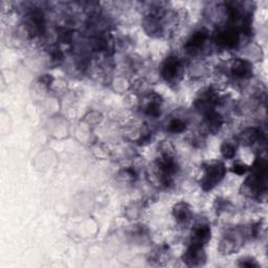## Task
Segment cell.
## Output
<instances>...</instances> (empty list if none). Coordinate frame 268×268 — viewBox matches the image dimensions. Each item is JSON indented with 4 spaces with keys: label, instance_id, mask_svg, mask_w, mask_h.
<instances>
[{
    "label": "cell",
    "instance_id": "1",
    "mask_svg": "<svg viewBox=\"0 0 268 268\" xmlns=\"http://www.w3.org/2000/svg\"><path fill=\"white\" fill-rule=\"evenodd\" d=\"M226 169L222 163H213L205 168V174L201 181L204 191H210L219 183L225 176Z\"/></svg>",
    "mask_w": 268,
    "mask_h": 268
},
{
    "label": "cell",
    "instance_id": "2",
    "mask_svg": "<svg viewBox=\"0 0 268 268\" xmlns=\"http://www.w3.org/2000/svg\"><path fill=\"white\" fill-rule=\"evenodd\" d=\"M162 77L169 83H175L181 78L182 66L177 57H170L164 62L161 68Z\"/></svg>",
    "mask_w": 268,
    "mask_h": 268
},
{
    "label": "cell",
    "instance_id": "3",
    "mask_svg": "<svg viewBox=\"0 0 268 268\" xmlns=\"http://www.w3.org/2000/svg\"><path fill=\"white\" fill-rule=\"evenodd\" d=\"M182 261L190 267H198L205 264L206 256L203 247L191 245L182 256Z\"/></svg>",
    "mask_w": 268,
    "mask_h": 268
},
{
    "label": "cell",
    "instance_id": "4",
    "mask_svg": "<svg viewBox=\"0 0 268 268\" xmlns=\"http://www.w3.org/2000/svg\"><path fill=\"white\" fill-rule=\"evenodd\" d=\"M26 26L32 35H42L44 33L45 21L44 15L40 9H33L29 12L26 18Z\"/></svg>",
    "mask_w": 268,
    "mask_h": 268
},
{
    "label": "cell",
    "instance_id": "5",
    "mask_svg": "<svg viewBox=\"0 0 268 268\" xmlns=\"http://www.w3.org/2000/svg\"><path fill=\"white\" fill-rule=\"evenodd\" d=\"M240 41V35L235 28H227L225 31L219 32L216 36V43L227 48H234Z\"/></svg>",
    "mask_w": 268,
    "mask_h": 268
},
{
    "label": "cell",
    "instance_id": "6",
    "mask_svg": "<svg viewBox=\"0 0 268 268\" xmlns=\"http://www.w3.org/2000/svg\"><path fill=\"white\" fill-rule=\"evenodd\" d=\"M211 240V227L207 224L196 225L191 235V245L203 247Z\"/></svg>",
    "mask_w": 268,
    "mask_h": 268
},
{
    "label": "cell",
    "instance_id": "7",
    "mask_svg": "<svg viewBox=\"0 0 268 268\" xmlns=\"http://www.w3.org/2000/svg\"><path fill=\"white\" fill-rule=\"evenodd\" d=\"M207 37L208 34L205 29H200V31L194 33L184 45L185 51L192 55L198 53L204 45L205 41L207 40Z\"/></svg>",
    "mask_w": 268,
    "mask_h": 268
},
{
    "label": "cell",
    "instance_id": "8",
    "mask_svg": "<svg viewBox=\"0 0 268 268\" xmlns=\"http://www.w3.org/2000/svg\"><path fill=\"white\" fill-rule=\"evenodd\" d=\"M232 75L237 79H248L253 75V66L244 60H236L232 66Z\"/></svg>",
    "mask_w": 268,
    "mask_h": 268
},
{
    "label": "cell",
    "instance_id": "9",
    "mask_svg": "<svg viewBox=\"0 0 268 268\" xmlns=\"http://www.w3.org/2000/svg\"><path fill=\"white\" fill-rule=\"evenodd\" d=\"M204 125L206 126L208 131L215 134L221 129L223 125V118L220 114H218L214 111H210L205 113Z\"/></svg>",
    "mask_w": 268,
    "mask_h": 268
},
{
    "label": "cell",
    "instance_id": "10",
    "mask_svg": "<svg viewBox=\"0 0 268 268\" xmlns=\"http://www.w3.org/2000/svg\"><path fill=\"white\" fill-rule=\"evenodd\" d=\"M173 216L178 223H186L192 216L190 205L184 202L177 203L173 207Z\"/></svg>",
    "mask_w": 268,
    "mask_h": 268
},
{
    "label": "cell",
    "instance_id": "11",
    "mask_svg": "<svg viewBox=\"0 0 268 268\" xmlns=\"http://www.w3.org/2000/svg\"><path fill=\"white\" fill-rule=\"evenodd\" d=\"M241 247L237 237L234 236H226L224 239L220 242L219 251L223 255H231L233 253H237V251Z\"/></svg>",
    "mask_w": 268,
    "mask_h": 268
},
{
    "label": "cell",
    "instance_id": "12",
    "mask_svg": "<svg viewBox=\"0 0 268 268\" xmlns=\"http://www.w3.org/2000/svg\"><path fill=\"white\" fill-rule=\"evenodd\" d=\"M262 132L258 128H247L241 133L240 141L246 146H252L256 142L261 140Z\"/></svg>",
    "mask_w": 268,
    "mask_h": 268
},
{
    "label": "cell",
    "instance_id": "13",
    "mask_svg": "<svg viewBox=\"0 0 268 268\" xmlns=\"http://www.w3.org/2000/svg\"><path fill=\"white\" fill-rule=\"evenodd\" d=\"M144 111L146 114L150 115L152 117L160 116L161 115V101L151 97V100L149 101L144 107Z\"/></svg>",
    "mask_w": 268,
    "mask_h": 268
},
{
    "label": "cell",
    "instance_id": "14",
    "mask_svg": "<svg viewBox=\"0 0 268 268\" xmlns=\"http://www.w3.org/2000/svg\"><path fill=\"white\" fill-rule=\"evenodd\" d=\"M186 125L184 122H182L179 118H175L172 120L168 125V131H170L172 133H181L185 130Z\"/></svg>",
    "mask_w": 268,
    "mask_h": 268
},
{
    "label": "cell",
    "instance_id": "15",
    "mask_svg": "<svg viewBox=\"0 0 268 268\" xmlns=\"http://www.w3.org/2000/svg\"><path fill=\"white\" fill-rule=\"evenodd\" d=\"M237 147L232 142H224L221 146V153L224 158H233L236 155Z\"/></svg>",
    "mask_w": 268,
    "mask_h": 268
},
{
    "label": "cell",
    "instance_id": "16",
    "mask_svg": "<svg viewBox=\"0 0 268 268\" xmlns=\"http://www.w3.org/2000/svg\"><path fill=\"white\" fill-rule=\"evenodd\" d=\"M58 40L61 41V43H71L73 40V31L68 28H59Z\"/></svg>",
    "mask_w": 268,
    "mask_h": 268
},
{
    "label": "cell",
    "instance_id": "17",
    "mask_svg": "<svg viewBox=\"0 0 268 268\" xmlns=\"http://www.w3.org/2000/svg\"><path fill=\"white\" fill-rule=\"evenodd\" d=\"M91 45L95 49V51H97V52H104V51H106V49L108 48V41L106 40V39L104 37L98 36V37H95V38L92 39Z\"/></svg>",
    "mask_w": 268,
    "mask_h": 268
},
{
    "label": "cell",
    "instance_id": "18",
    "mask_svg": "<svg viewBox=\"0 0 268 268\" xmlns=\"http://www.w3.org/2000/svg\"><path fill=\"white\" fill-rule=\"evenodd\" d=\"M239 266L241 267H258L259 264L256 262V260H254L253 258H244V259L240 260Z\"/></svg>",
    "mask_w": 268,
    "mask_h": 268
},
{
    "label": "cell",
    "instance_id": "19",
    "mask_svg": "<svg viewBox=\"0 0 268 268\" xmlns=\"http://www.w3.org/2000/svg\"><path fill=\"white\" fill-rule=\"evenodd\" d=\"M51 56L53 58V60H56V61L62 60L63 59V53L60 49V47H58V46H55L51 49Z\"/></svg>",
    "mask_w": 268,
    "mask_h": 268
},
{
    "label": "cell",
    "instance_id": "20",
    "mask_svg": "<svg viewBox=\"0 0 268 268\" xmlns=\"http://www.w3.org/2000/svg\"><path fill=\"white\" fill-rule=\"evenodd\" d=\"M247 171V167L245 165H242V164H236L234 167H233V172L238 174V175H242L244 174L245 172Z\"/></svg>",
    "mask_w": 268,
    "mask_h": 268
},
{
    "label": "cell",
    "instance_id": "21",
    "mask_svg": "<svg viewBox=\"0 0 268 268\" xmlns=\"http://www.w3.org/2000/svg\"><path fill=\"white\" fill-rule=\"evenodd\" d=\"M40 81H41L42 84H44V85H49V84L52 83V81H53V78H52L51 76H48V75H44V76H42V77L40 78Z\"/></svg>",
    "mask_w": 268,
    "mask_h": 268
}]
</instances>
